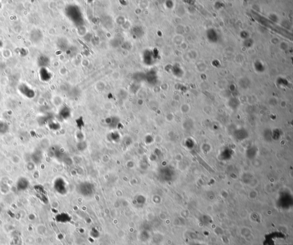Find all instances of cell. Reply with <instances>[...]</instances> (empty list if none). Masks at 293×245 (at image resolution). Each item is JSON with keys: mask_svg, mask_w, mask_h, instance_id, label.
<instances>
[{"mask_svg": "<svg viewBox=\"0 0 293 245\" xmlns=\"http://www.w3.org/2000/svg\"><path fill=\"white\" fill-rule=\"evenodd\" d=\"M9 130L8 124L5 122H0V134H5Z\"/></svg>", "mask_w": 293, "mask_h": 245, "instance_id": "cell-2", "label": "cell"}, {"mask_svg": "<svg viewBox=\"0 0 293 245\" xmlns=\"http://www.w3.org/2000/svg\"><path fill=\"white\" fill-rule=\"evenodd\" d=\"M29 183L27 179L25 177L20 178L17 182V187L20 190H25L27 189L28 187Z\"/></svg>", "mask_w": 293, "mask_h": 245, "instance_id": "cell-1", "label": "cell"}, {"mask_svg": "<svg viewBox=\"0 0 293 245\" xmlns=\"http://www.w3.org/2000/svg\"><path fill=\"white\" fill-rule=\"evenodd\" d=\"M39 156H42L40 155V153H39V151H36L33 156H32V158H33V161L36 162V163H39V162H40L41 159H42V157H39Z\"/></svg>", "mask_w": 293, "mask_h": 245, "instance_id": "cell-3", "label": "cell"}]
</instances>
